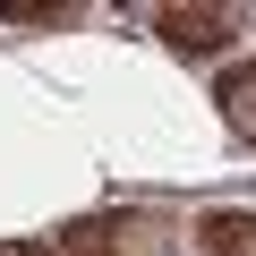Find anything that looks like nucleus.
<instances>
[{
  "mask_svg": "<svg viewBox=\"0 0 256 256\" xmlns=\"http://www.w3.org/2000/svg\"><path fill=\"white\" fill-rule=\"evenodd\" d=\"M196 248H205V256H256V214H230V205L205 214V222H196Z\"/></svg>",
  "mask_w": 256,
  "mask_h": 256,
  "instance_id": "f03ea898",
  "label": "nucleus"
},
{
  "mask_svg": "<svg viewBox=\"0 0 256 256\" xmlns=\"http://www.w3.org/2000/svg\"><path fill=\"white\" fill-rule=\"evenodd\" d=\"M214 102H222V120L239 128V137L256 146V60H248V68H222V86H214Z\"/></svg>",
  "mask_w": 256,
  "mask_h": 256,
  "instance_id": "7ed1b4c3",
  "label": "nucleus"
},
{
  "mask_svg": "<svg viewBox=\"0 0 256 256\" xmlns=\"http://www.w3.org/2000/svg\"><path fill=\"white\" fill-rule=\"evenodd\" d=\"M0 18H9V26H68L77 9H18V0H9V9H0Z\"/></svg>",
  "mask_w": 256,
  "mask_h": 256,
  "instance_id": "39448f33",
  "label": "nucleus"
},
{
  "mask_svg": "<svg viewBox=\"0 0 256 256\" xmlns=\"http://www.w3.org/2000/svg\"><path fill=\"white\" fill-rule=\"evenodd\" d=\"M154 34L180 52V60H214L239 43V9H205V0H171V9H154Z\"/></svg>",
  "mask_w": 256,
  "mask_h": 256,
  "instance_id": "f257e3e1",
  "label": "nucleus"
},
{
  "mask_svg": "<svg viewBox=\"0 0 256 256\" xmlns=\"http://www.w3.org/2000/svg\"><path fill=\"white\" fill-rule=\"evenodd\" d=\"M120 214H86V222H68L60 230V256H120Z\"/></svg>",
  "mask_w": 256,
  "mask_h": 256,
  "instance_id": "20e7f679",
  "label": "nucleus"
},
{
  "mask_svg": "<svg viewBox=\"0 0 256 256\" xmlns=\"http://www.w3.org/2000/svg\"><path fill=\"white\" fill-rule=\"evenodd\" d=\"M0 256H43V248H0Z\"/></svg>",
  "mask_w": 256,
  "mask_h": 256,
  "instance_id": "423d86ee",
  "label": "nucleus"
}]
</instances>
